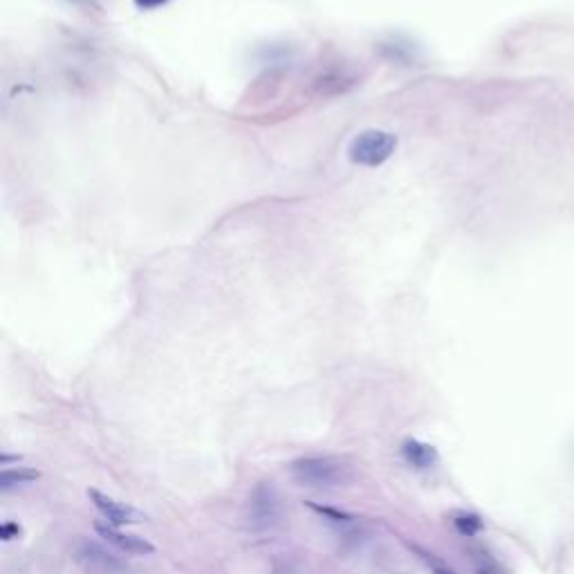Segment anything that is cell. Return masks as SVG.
Returning a JSON list of instances; mask_svg holds the SVG:
<instances>
[{
    "instance_id": "1",
    "label": "cell",
    "mask_w": 574,
    "mask_h": 574,
    "mask_svg": "<svg viewBox=\"0 0 574 574\" xmlns=\"http://www.w3.org/2000/svg\"><path fill=\"white\" fill-rule=\"evenodd\" d=\"M292 478L303 487H341L352 480V471L337 457H300L292 462Z\"/></svg>"
},
{
    "instance_id": "2",
    "label": "cell",
    "mask_w": 574,
    "mask_h": 574,
    "mask_svg": "<svg viewBox=\"0 0 574 574\" xmlns=\"http://www.w3.org/2000/svg\"><path fill=\"white\" fill-rule=\"evenodd\" d=\"M397 148V137L384 131H364L359 133L348 146V157L359 166H379Z\"/></svg>"
},
{
    "instance_id": "3",
    "label": "cell",
    "mask_w": 574,
    "mask_h": 574,
    "mask_svg": "<svg viewBox=\"0 0 574 574\" xmlns=\"http://www.w3.org/2000/svg\"><path fill=\"white\" fill-rule=\"evenodd\" d=\"M281 514L283 507L276 487L271 482L256 484V489L249 496V523L256 529H267L281 521Z\"/></svg>"
},
{
    "instance_id": "4",
    "label": "cell",
    "mask_w": 574,
    "mask_h": 574,
    "mask_svg": "<svg viewBox=\"0 0 574 574\" xmlns=\"http://www.w3.org/2000/svg\"><path fill=\"white\" fill-rule=\"evenodd\" d=\"M75 561L88 574H124L126 563L119 556H114L104 545L83 538L75 548Z\"/></svg>"
},
{
    "instance_id": "5",
    "label": "cell",
    "mask_w": 574,
    "mask_h": 574,
    "mask_svg": "<svg viewBox=\"0 0 574 574\" xmlns=\"http://www.w3.org/2000/svg\"><path fill=\"white\" fill-rule=\"evenodd\" d=\"M94 529H97V534L106 538L110 545H114V548H119L128 554H153L155 548L148 543V541H144L139 536H131V534H124L117 529V525H112L108 521H97L94 523Z\"/></svg>"
},
{
    "instance_id": "6",
    "label": "cell",
    "mask_w": 574,
    "mask_h": 574,
    "mask_svg": "<svg viewBox=\"0 0 574 574\" xmlns=\"http://www.w3.org/2000/svg\"><path fill=\"white\" fill-rule=\"evenodd\" d=\"M88 496L90 500L94 502V507L106 516V521L112 523V525H128V523H139L141 521V514L135 511L133 507L128 505H121L114 498L97 492V489H88Z\"/></svg>"
},
{
    "instance_id": "7",
    "label": "cell",
    "mask_w": 574,
    "mask_h": 574,
    "mask_svg": "<svg viewBox=\"0 0 574 574\" xmlns=\"http://www.w3.org/2000/svg\"><path fill=\"white\" fill-rule=\"evenodd\" d=\"M404 455L420 469H426L430 465H435V460H438L435 449L430 447V444H424V442H418V440L404 444Z\"/></svg>"
},
{
    "instance_id": "8",
    "label": "cell",
    "mask_w": 574,
    "mask_h": 574,
    "mask_svg": "<svg viewBox=\"0 0 574 574\" xmlns=\"http://www.w3.org/2000/svg\"><path fill=\"white\" fill-rule=\"evenodd\" d=\"M40 478V473L36 469H27V467H18V469H5L0 473V489L3 492H9L11 487H18V484H27V482H34Z\"/></svg>"
},
{
    "instance_id": "9",
    "label": "cell",
    "mask_w": 574,
    "mask_h": 574,
    "mask_svg": "<svg viewBox=\"0 0 574 574\" xmlns=\"http://www.w3.org/2000/svg\"><path fill=\"white\" fill-rule=\"evenodd\" d=\"M473 565H476L478 574H502V570L498 568V563L487 552H482V550L473 552Z\"/></svg>"
},
{
    "instance_id": "10",
    "label": "cell",
    "mask_w": 574,
    "mask_h": 574,
    "mask_svg": "<svg viewBox=\"0 0 574 574\" xmlns=\"http://www.w3.org/2000/svg\"><path fill=\"white\" fill-rule=\"evenodd\" d=\"M455 527L460 529L465 536H473V534H478L482 529V523H480L478 516H457Z\"/></svg>"
},
{
    "instance_id": "11",
    "label": "cell",
    "mask_w": 574,
    "mask_h": 574,
    "mask_svg": "<svg viewBox=\"0 0 574 574\" xmlns=\"http://www.w3.org/2000/svg\"><path fill=\"white\" fill-rule=\"evenodd\" d=\"M308 505L314 511H319V514L327 516V519H332V521H352V516L346 514V511H339V509H332V507H321V505H314V502H308Z\"/></svg>"
},
{
    "instance_id": "12",
    "label": "cell",
    "mask_w": 574,
    "mask_h": 574,
    "mask_svg": "<svg viewBox=\"0 0 574 574\" xmlns=\"http://www.w3.org/2000/svg\"><path fill=\"white\" fill-rule=\"evenodd\" d=\"M18 534H21V527L16 523H5L3 527H0V536H3L5 541L18 538Z\"/></svg>"
},
{
    "instance_id": "13",
    "label": "cell",
    "mask_w": 574,
    "mask_h": 574,
    "mask_svg": "<svg viewBox=\"0 0 574 574\" xmlns=\"http://www.w3.org/2000/svg\"><path fill=\"white\" fill-rule=\"evenodd\" d=\"M428 565L433 568V574H455L451 568H447V565H442V563H438V561H430L428 558Z\"/></svg>"
},
{
    "instance_id": "14",
    "label": "cell",
    "mask_w": 574,
    "mask_h": 574,
    "mask_svg": "<svg viewBox=\"0 0 574 574\" xmlns=\"http://www.w3.org/2000/svg\"><path fill=\"white\" fill-rule=\"evenodd\" d=\"M135 3H137L141 9H153V7H160V5H164L166 0H135Z\"/></svg>"
}]
</instances>
